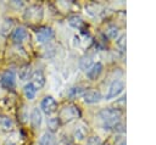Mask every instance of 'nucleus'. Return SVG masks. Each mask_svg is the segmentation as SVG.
Masks as SVG:
<instances>
[{
	"label": "nucleus",
	"mask_w": 156,
	"mask_h": 145,
	"mask_svg": "<svg viewBox=\"0 0 156 145\" xmlns=\"http://www.w3.org/2000/svg\"><path fill=\"white\" fill-rule=\"evenodd\" d=\"M23 93H24V95H26L27 99L32 100V99H34V96H35V94H37V89L34 88V85H33L32 83H28V84L24 85Z\"/></svg>",
	"instance_id": "obj_16"
},
{
	"label": "nucleus",
	"mask_w": 156,
	"mask_h": 145,
	"mask_svg": "<svg viewBox=\"0 0 156 145\" xmlns=\"http://www.w3.org/2000/svg\"><path fill=\"white\" fill-rule=\"evenodd\" d=\"M93 65H94V60H93V57L90 55H84L79 60V67L83 71H88Z\"/></svg>",
	"instance_id": "obj_14"
},
{
	"label": "nucleus",
	"mask_w": 156,
	"mask_h": 145,
	"mask_svg": "<svg viewBox=\"0 0 156 145\" xmlns=\"http://www.w3.org/2000/svg\"><path fill=\"white\" fill-rule=\"evenodd\" d=\"M106 33H107V35H108L110 38L116 39V38H117V35H118V27H117V26H115V24L108 26V27H107V29H106Z\"/></svg>",
	"instance_id": "obj_21"
},
{
	"label": "nucleus",
	"mask_w": 156,
	"mask_h": 145,
	"mask_svg": "<svg viewBox=\"0 0 156 145\" xmlns=\"http://www.w3.org/2000/svg\"><path fill=\"white\" fill-rule=\"evenodd\" d=\"M102 69H104L102 63H101V62H96V63H94V65L87 71V77H88L89 79H91V80H95V79L101 74Z\"/></svg>",
	"instance_id": "obj_9"
},
{
	"label": "nucleus",
	"mask_w": 156,
	"mask_h": 145,
	"mask_svg": "<svg viewBox=\"0 0 156 145\" xmlns=\"http://www.w3.org/2000/svg\"><path fill=\"white\" fill-rule=\"evenodd\" d=\"M82 93V89L79 88V87H77V88H72L71 90H69V95L73 97V96H78L79 94Z\"/></svg>",
	"instance_id": "obj_24"
},
{
	"label": "nucleus",
	"mask_w": 156,
	"mask_h": 145,
	"mask_svg": "<svg viewBox=\"0 0 156 145\" xmlns=\"http://www.w3.org/2000/svg\"><path fill=\"white\" fill-rule=\"evenodd\" d=\"M117 46L119 48L121 51H126V34H122L117 40H116Z\"/></svg>",
	"instance_id": "obj_22"
},
{
	"label": "nucleus",
	"mask_w": 156,
	"mask_h": 145,
	"mask_svg": "<svg viewBox=\"0 0 156 145\" xmlns=\"http://www.w3.org/2000/svg\"><path fill=\"white\" fill-rule=\"evenodd\" d=\"M87 145H101V139L98 135H93L90 138H88L87 140Z\"/></svg>",
	"instance_id": "obj_23"
},
{
	"label": "nucleus",
	"mask_w": 156,
	"mask_h": 145,
	"mask_svg": "<svg viewBox=\"0 0 156 145\" xmlns=\"http://www.w3.org/2000/svg\"><path fill=\"white\" fill-rule=\"evenodd\" d=\"M99 117L102 121V127L105 130L115 129V127L121 122V111L113 107L102 108L99 112Z\"/></svg>",
	"instance_id": "obj_1"
},
{
	"label": "nucleus",
	"mask_w": 156,
	"mask_h": 145,
	"mask_svg": "<svg viewBox=\"0 0 156 145\" xmlns=\"http://www.w3.org/2000/svg\"><path fill=\"white\" fill-rule=\"evenodd\" d=\"M46 124H48L49 132L54 134L58 129V127H60V119H58V117H51V118L48 119V123Z\"/></svg>",
	"instance_id": "obj_15"
},
{
	"label": "nucleus",
	"mask_w": 156,
	"mask_h": 145,
	"mask_svg": "<svg viewBox=\"0 0 156 145\" xmlns=\"http://www.w3.org/2000/svg\"><path fill=\"white\" fill-rule=\"evenodd\" d=\"M80 115L79 112V108L76 106V105H66L61 111H60V115H58V119L62 121V122H71L76 118H78Z\"/></svg>",
	"instance_id": "obj_2"
},
{
	"label": "nucleus",
	"mask_w": 156,
	"mask_h": 145,
	"mask_svg": "<svg viewBox=\"0 0 156 145\" xmlns=\"http://www.w3.org/2000/svg\"><path fill=\"white\" fill-rule=\"evenodd\" d=\"M30 123L34 128H38L41 123V112L39 108H33L30 113Z\"/></svg>",
	"instance_id": "obj_13"
},
{
	"label": "nucleus",
	"mask_w": 156,
	"mask_h": 145,
	"mask_svg": "<svg viewBox=\"0 0 156 145\" xmlns=\"http://www.w3.org/2000/svg\"><path fill=\"white\" fill-rule=\"evenodd\" d=\"M30 77H32V84L34 85L35 89H40V88L44 87V84H45V76L43 74L41 71H35Z\"/></svg>",
	"instance_id": "obj_10"
},
{
	"label": "nucleus",
	"mask_w": 156,
	"mask_h": 145,
	"mask_svg": "<svg viewBox=\"0 0 156 145\" xmlns=\"http://www.w3.org/2000/svg\"><path fill=\"white\" fill-rule=\"evenodd\" d=\"M40 108H41V111H43L44 113L51 115V113H54V112L57 110V102H56V100H55L52 96H45V97L41 100Z\"/></svg>",
	"instance_id": "obj_4"
},
{
	"label": "nucleus",
	"mask_w": 156,
	"mask_h": 145,
	"mask_svg": "<svg viewBox=\"0 0 156 145\" xmlns=\"http://www.w3.org/2000/svg\"><path fill=\"white\" fill-rule=\"evenodd\" d=\"M54 37V30L50 27H43L35 33V38L38 43H46Z\"/></svg>",
	"instance_id": "obj_6"
},
{
	"label": "nucleus",
	"mask_w": 156,
	"mask_h": 145,
	"mask_svg": "<svg viewBox=\"0 0 156 145\" xmlns=\"http://www.w3.org/2000/svg\"><path fill=\"white\" fill-rule=\"evenodd\" d=\"M30 76H32V69H30V66L29 65H26V66L21 67V69L18 71V77L22 80H27Z\"/></svg>",
	"instance_id": "obj_18"
},
{
	"label": "nucleus",
	"mask_w": 156,
	"mask_h": 145,
	"mask_svg": "<svg viewBox=\"0 0 156 145\" xmlns=\"http://www.w3.org/2000/svg\"><path fill=\"white\" fill-rule=\"evenodd\" d=\"M61 145H66V144H61Z\"/></svg>",
	"instance_id": "obj_25"
},
{
	"label": "nucleus",
	"mask_w": 156,
	"mask_h": 145,
	"mask_svg": "<svg viewBox=\"0 0 156 145\" xmlns=\"http://www.w3.org/2000/svg\"><path fill=\"white\" fill-rule=\"evenodd\" d=\"M83 99L87 104H96L101 100V94L99 90H87L83 95Z\"/></svg>",
	"instance_id": "obj_8"
},
{
	"label": "nucleus",
	"mask_w": 156,
	"mask_h": 145,
	"mask_svg": "<svg viewBox=\"0 0 156 145\" xmlns=\"http://www.w3.org/2000/svg\"><path fill=\"white\" fill-rule=\"evenodd\" d=\"M27 37V30L24 27H17L12 32V40L15 43H22Z\"/></svg>",
	"instance_id": "obj_12"
},
{
	"label": "nucleus",
	"mask_w": 156,
	"mask_h": 145,
	"mask_svg": "<svg viewBox=\"0 0 156 145\" xmlns=\"http://www.w3.org/2000/svg\"><path fill=\"white\" fill-rule=\"evenodd\" d=\"M124 89V83L121 79H115L112 80V83L110 84L108 89H107V94H106V100H111L116 96H118Z\"/></svg>",
	"instance_id": "obj_3"
},
{
	"label": "nucleus",
	"mask_w": 156,
	"mask_h": 145,
	"mask_svg": "<svg viewBox=\"0 0 156 145\" xmlns=\"http://www.w3.org/2000/svg\"><path fill=\"white\" fill-rule=\"evenodd\" d=\"M43 16V11H41V7L38 6V5H33L27 9L26 13H24V17L28 18V19H33V21H38Z\"/></svg>",
	"instance_id": "obj_7"
},
{
	"label": "nucleus",
	"mask_w": 156,
	"mask_h": 145,
	"mask_svg": "<svg viewBox=\"0 0 156 145\" xmlns=\"http://www.w3.org/2000/svg\"><path fill=\"white\" fill-rule=\"evenodd\" d=\"M12 126H13V122L9 116L0 115V127L2 129H11Z\"/></svg>",
	"instance_id": "obj_19"
},
{
	"label": "nucleus",
	"mask_w": 156,
	"mask_h": 145,
	"mask_svg": "<svg viewBox=\"0 0 156 145\" xmlns=\"http://www.w3.org/2000/svg\"><path fill=\"white\" fill-rule=\"evenodd\" d=\"M87 132H88V129L85 128V127H78L76 130H74V133H73V135H74V139L76 140H83L85 136H87Z\"/></svg>",
	"instance_id": "obj_20"
},
{
	"label": "nucleus",
	"mask_w": 156,
	"mask_h": 145,
	"mask_svg": "<svg viewBox=\"0 0 156 145\" xmlns=\"http://www.w3.org/2000/svg\"><path fill=\"white\" fill-rule=\"evenodd\" d=\"M39 145H57L55 134H52L50 132H45L39 139Z\"/></svg>",
	"instance_id": "obj_11"
},
{
	"label": "nucleus",
	"mask_w": 156,
	"mask_h": 145,
	"mask_svg": "<svg viewBox=\"0 0 156 145\" xmlns=\"http://www.w3.org/2000/svg\"><path fill=\"white\" fill-rule=\"evenodd\" d=\"M0 84L5 89H11L16 84V74L13 71H6L0 79Z\"/></svg>",
	"instance_id": "obj_5"
},
{
	"label": "nucleus",
	"mask_w": 156,
	"mask_h": 145,
	"mask_svg": "<svg viewBox=\"0 0 156 145\" xmlns=\"http://www.w3.org/2000/svg\"><path fill=\"white\" fill-rule=\"evenodd\" d=\"M68 24L73 28H79L83 24V19L79 15H72L68 17Z\"/></svg>",
	"instance_id": "obj_17"
}]
</instances>
